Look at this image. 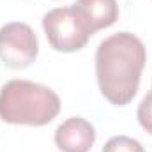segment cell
<instances>
[{"mask_svg":"<svg viewBox=\"0 0 152 152\" xmlns=\"http://www.w3.org/2000/svg\"><path fill=\"white\" fill-rule=\"evenodd\" d=\"M145 62V44L131 32H118L101 41L96 51V78L104 99L115 106L131 103Z\"/></svg>","mask_w":152,"mask_h":152,"instance_id":"cell-1","label":"cell"},{"mask_svg":"<svg viewBox=\"0 0 152 152\" xmlns=\"http://www.w3.org/2000/svg\"><path fill=\"white\" fill-rule=\"evenodd\" d=\"M60 112L58 96L41 83L11 80L0 90V120L12 126L41 127Z\"/></svg>","mask_w":152,"mask_h":152,"instance_id":"cell-2","label":"cell"},{"mask_svg":"<svg viewBox=\"0 0 152 152\" xmlns=\"http://www.w3.org/2000/svg\"><path fill=\"white\" fill-rule=\"evenodd\" d=\"M42 28L50 46L62 53H73L85 48L94 36L73 5L48 11L42 16Z\"/></svg>","mask_w":152,"mask_h":152,"instance_id":"cell-3","label":"cell"},{"mask_svg":"<svg viewBox=\"0 0 152 152\" xmlns=\"http://www.w3.org/2000/svg\"><path fill=\"white\" fill-rule=\"evenodd\" d=\"M39 53L36 32L30 25L11 21L0 27V60L11 69L28 67Z\"/></svg>","mask_w":152,"mask_h":152,"instance_id":"cell-4","label":"cell"},{"mask_svg":"<svg viewBox=\"0 0 152 152\" xmlns=\"http://www.w3.org/2000/svg\"><path fill=\"white\" fill-rule=\"evenodd\" d=\"M94 142L96 129L83 117L64 120L55 131V145L60 152H90Z\"/></svg>","mask_w":152,"mask_h":152,"instance_id":"cell-5","label":"cell"},{"mask_svg":"<svg viewBox=\"0 0 152 152\" xmlns=\"http://www.w3.org/2000/svg\"><path fill=\"white\" fill-rule=\"evenodd\" d=\"M73 7L92 34L112 27L118 20L117 0H78Z\"/></svg>","mask_w":152,"mask_h":152,"instance_id":"cell-6","label":"cell"},{"mask_svg":"<svg viewBox=\"0 0 152 152\" xmlns=\"http://www.w3.org/2000/svg\"><path fill=\"white\" fill-rule=\"evenodd\" d=\"M101 152H145V149L142 147V143L138 140L124 136V134H118V136L110 138L104 143Z\"/></svg>","mask_w":152,"mask_h":152,"instance_id":"cell-7","label":"cell"},{"mask_svg":"<svg viewBox=\"0 0 152 152\" xmlns=\"http://www.w3.org/2000/svg\"><path fill=\"white\" fill-rule=\"evenodd\" d=\"M136 118H138L140 126H142L149 134H152V90L142 99V103L138 104Z\"/></svg>","mask_w":152,"mask_h":152,"instance_id":"cell-8","label":"cell"}]
</instances>
